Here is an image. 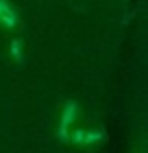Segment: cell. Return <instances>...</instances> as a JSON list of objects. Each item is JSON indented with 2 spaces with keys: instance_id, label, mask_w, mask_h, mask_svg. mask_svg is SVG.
<instances>
[{
  "instance_id": "cell-1",
  "label": "cell",
  "mask_w": 148,
  "mask_h": 153,
  "mask_svg": "<svg viewBox=\"0 0 148 153\" xmlns=\"http://www.w3.org/2000/svg\"><path fill=\"white\" fill-rule=\"evenodd\" d=\"M0 22L7 24V26H13V24H15V13H13V9L9 7L7 0H0Z\"/></svg>"
}]
</instances>
